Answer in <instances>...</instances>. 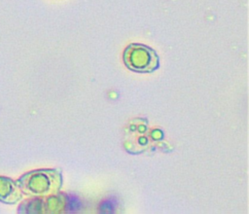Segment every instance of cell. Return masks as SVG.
Wrapping results in <instances>:
<instances>
[{
  "label": "cell",
  "instance_id": "6da1fadb",
  "mask_svg": "<svg viewBox=\"0 0 249 214\" xmlns=\"http://www.w3.org/2000/svg\"><path fill=\"white\" fill-rule=\"evenodd\" d=\"M17 183L27 197H46L59 192L62 176L57 169H36L22 174Z\"/></svg>",
  "mask_w": 249,
  "mask_h": 214
},
{
  "label": "cell",
  "instance_id": "7a4b0ae2",
  "mask_svg": "<svg viewBox=\"0 0 249 214\" xmlns=\"http://www.w3.org/2000/svg\"><path fill=\"white\" fill-rule=\"evenodd\" d=\"M123 60L128 69L138 73H151L160 66L156 51L143 44L128 45L124 51Z\"/></svg>",
  "mask_w": 249,
  "mask_h": 214
},
{
  "label": "cell",
  "instance_id": "3957f363",
  "mask_svg": "<svg viewBox=\"0 0 249 214\" xmlns=\"http://www.w3.org/2000/svg\"><path fill=\"white\" fill-rule=\"evenodd\" d=\"M156 141L149 132L148 124L145 119H134L126 125L124 145L127 152L138 154L153 149V143Z\"/></svg>",
  "mask_w": 249,
  "mask_h": 214
},
{
  "label": "cell",
  "instance_id": "277c9868",
  "mask_svg": "<svg viewBox=\"0 0 249 214\" xmlns=\"http://www.w3.org/2000/svg\"><path fill=\"white\" fill-rule=\"evenodd\" d=\"M21 198L22 192L17 180L0 176V202L4 204H16Z\"/></svg>",
  "mask_w": 249,
  "mask_h": 214
},
{
  "label": "cell",
  "instance_id": "5b68a950",
  "mask_svg": "<svg viewBox=\"0 0 249 214\" xmlns=\"http://www.w3.org/2000/svg\"><path fill=\"white\" fill-rule=\"evenodd\" d=\"M68 200H69V201H68V202H66V203H65V205H67V206H68V209H69L70 211H74V210L79 209L80 202H79V199H78V198L71 196V197H69V198H68Z\"/></svg>",
  "mask_w": 249,
  "mask_h": 214
}]
</instances>
